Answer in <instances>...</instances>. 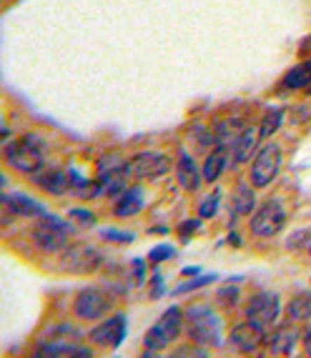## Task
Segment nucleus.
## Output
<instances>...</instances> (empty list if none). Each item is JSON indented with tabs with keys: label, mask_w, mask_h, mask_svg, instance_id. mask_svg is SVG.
<instances>
[{
	"label": "nucleus",
	"mask_w": 311,
	"mask_h": 358,
	"mask_svg": "<svg viewBox=\"0 0 311 358\" xmlns=\"http://www.w3.org/2000/svg\"><path fill=\"white\" fill-rule=\"evenodd\" d=\"M101 236L106 241H113V243H131V241H133V233L113 231V228H106V231H101Z\"/></svg>",
	"instance_id": "c85d7f7f"
},
{
	"label": "nucleus",
	"mask_w": 311,
	"mask_h": 358,
	"mask_svg": "<svg viewBox=\"0 0 311 358\" xmlns=\"http://www.w3.org/2000/svg\"><path fill=\"white\" fill-rule=\"evenodd\" d=\"M282 120H284V113L279 110V108H271L269 113L263 115V123L261 128H258V138H269L274 136L279 128H282Z\"/></svg>",
	"instance_id": "5701e85b"
},
{
	"label": "nucleus",
	"mask_w": 311,
	"mask_h": 358,
	"mask_svg": "<svg viewBox=\"0 0 311 358\" xmlns=\"http://www.w3.org/2000/svg\"><path fill=\"white\" fill-rule=\"evenodd\" d=\"M73 226L68 221H60L53 215H43L41 221L33 226V241L41 251L46 253H63L71 248Z\"/></svg>",
	"instance_id": "7ed1b4c3"
},
{
	"label": "nucleus",
	"mask_w": 311,
	"mask_h": 358,
	"mask_svg": "<svg viewBox=\"0 0 311 358\" xmlns=\"http://www.w3.org/2000/svg\"><path fill=\"white\" fill-rule=\"evenodd\" d=\"M126 176L133 180H146V178H158V176L168 173L171 168V161L168 155L156 153V150H146V153L133 155L131 161L126 163Z\"/></svg>",
	"instance_id": "0eeeda50"
},
{
	"label": "nucleus",
	"mask_w": 311,
	"mask_h": 358,
	"mask_svg": "<svg viewBox=\"0 0 311 358\" xmlns=\"http://www.w3.org/2000/svg\"><path fill=\"white\" fill-rule=\"evenodd\" d=\"M48 161V143L38 133H25L6 145V163L18 173L36 176Z\"/></svg>",
	"instance_id": "f257e3e1"
},
{
	"label": "nucleus",
	"mask_w": 311,
	"mask_h": 358,
	"mask_svg": "<svg viewBox=\"0 0 311 358\" xmlns=\"http://www.w3.org/2000/svg\"><path fill=\"white\" fill-rule=\"evenodd\" d=\"M256 143H258V128H244V131L239 133V138L231 143V158L236 163L249 161L254 148H256Z\"/></svg>",
	"instance_id": "6ab92c4d"
},
{
	"label": "nucleus",
	"mask_w": 311,
	"mask_h": 358,
	"mask_svg": "<svg viewBox=\"0 0 311 358\" xmlns=\"http://www.w3.org/2000/svg\"><path fill=\"white\" fill-rule=\"evenodd\" d=\"M101 266V256H98L90 245H71L68 251H63L60 258V268L68 273H90Z\"/></svg>",
	"instance_id": "9d476101"
},
{
	"label": "nucleus",
	"mask_w": 311,
	"mask_h": 358,
	"mask_svg": "<svg viewBox=\"0 0 311 358\" xmlns=\"http://www.w3.org/2000/svg\"><path fill=\"white\" fill-rule=\"evenodd\" d=\"M68 218L71 221H76V223H81V226H93V221H96V215L90 213V210H85V208H73L71 213H68Z\"/></svg>",
	"instance_id": "cd10ccee"
},
{
	"label": "nucleus",
	"mask_w": 311,
	"mask_h": 358,
	"mask_svg": "<svg viewBox=\"0 0 311 358\" xmlns=\"http://www.w3.org/2000/svg\"><path fill=\"white\" fill-rule=\"evenodd\" d=\"M201 268H184V275H198Z\"/></svg>",
	"instance_id": "e433bc0d"
},
{
	"label": "nucleus",
	"mask_w": 311,
	"mask_h": 358,
	"mask_svg": "<svg viewBox=\"0 0 311 358\" xmlns=\"http://www.w3.org/2000/svg\"><path fill=\"white\" fill-rule=\"evenodd\" d=\"M113 301L108 299L101 288H83V291L76 296V303H73V310H76L78 318L83 321H98L108 313Z\"/></svg>",
	"instance_id": "6e6552de"
},
{
	"label": "nucleus",
	"mask_w": 311,
	"mask_h": 358,
	"mask_svg": "<svg viewBox=\"0 0 311 358\" xmlns=\"http://www.w3.org/2000/svg\"><path fill=\"white\" fill-rule=\"evenodd\" d=\"M304 348H306V356L311 358V329L304 331Z\"/></svg>",
	"instance_id": "c9c22d12"
},
{
	"label": "nucleus",
	"mask_w": 311,
	"mask_h": 358,
	"mask_svg": "<svg viewBox=\"0 0 311 358\" xmlns=\"http://www.w3.org/2000/svg\"><path fill=\"white\" fill-rule=\"evenodd\" d=\"M186 323V313L179 308V306H171L161 313V318L146 331L144 336V346L146 351H163L179 338L181 329H184Z\"/></svg>",
	"instance_id": "20e7f679"
},
{
	"label": "nucleus",
	"mask_w": 311,
	"mask_h": 358,
	"mask_svg": "<svg viewBox=\"0 0 311 358\" xmlns=\"http://www.w3.org/2000/svg\"><path fill=\"white\" fill-rule=\"evenodd\" d=\"M186 329L193 343L219 348L223 343V323L211 306H191L186 310Z\"/></svg>",
	"instance_id": "f03ea898"
},
{
	"label": "nucleus",
	"mask_w": 311,
	"mask_h": 358,
	"mask_svg": "<svg viewBox=\"0 0 311 358\" xmlns=\"http://www.w3.org/2000/svg\"><path fill=\"white\" fill-rule=\"evenodd\" d=\"M211 281H216V275H198V278H193L191 283H181L179 288H176V296H181V293H188V291H196V288H204L209 286Z\"/></svg>",
	"instance_id": "bb28decb"
},
{
	"label": "nucleus",
	"mask_w": 311,
	"mask_h": 358,
	"mask_svg": "<svg viewBox=\"0 0 311 358\" xmlns=\"http://www.w3.org/2000/svg\"><path fill=\"white\" fill-rule=\"evenodd\" d=\"M198 226H201V221H188L184 228H179V233H181V236H184V238H188V236H191V233L196 231Z\"/></svg>",
	"instance_id": "f704fd0d"
},
{
	"label": "nucleus",
	"mask_w": 311,
	"mask_h": 358,
	"mask_svg": "<svg viewBox=\"0 0 311 358\" xmlns=\"http://www.w3.org/2000/svg\"><path fill=\"white\" fill-rule=\"evenodd\" d=\"M33 183L38 188H43L46 193H53V196H60V193H68L73 188L71 180V171H60V168H43L33 176Z\"/></svg>",
	"instance_id": "ddd939ff"
},
{
	"label": "nucleus",
	"mask_w": 311,
	"mask_h": 358,
	"mask_svg": "<svg viewBox=\"0 0 311 358\" xmlns=\"http://www.w3.org/2000/svg\"><path fill=\"white\" fill-rule=\"evenodd\" d=\"M60 358H93V351L88 346H81V343H63L58 346Z\"/></svg>",
	"instance_id": "a878e982"
},
{
	"label": "nucleus",
	"mask_w": 311,
	"mask_h": 358,
	"mask_svg": "<svg viewBox=\"0 0 311 358\" xmlns=\"http://www.w3.org/2000/svg\"><path fill=\"white\" fill-rule=\"evenodd\" d=\"M141 358H151V351H148V353H144V356H141Z\"/></svg>",
	"instance_id": "4c0bfd02"
},
{
	"label": "nucleus",
	"mask_w": 311,
	"mask_h": 358,
	"mask_svg": "<svg viewBox=\"0 0 311 358\" xmlns=\"http://www.w3.org/2000/svg\"><path fill=\"white\" fill-rule=\"evenodd\" d=\"M168 358H211L209 348L201 346V343H184V346L174 348V353Z\"/></svg>",
	"instance_id": "b1692460"
},
{
	"label": "nucleus",
	"mask_w": 311,
	"mask_h": 358,
	"mask_svg": "<svg viewBox=\"0 0 311 358\" xmlns=\"http://www.w3.org/2000/svg\"><path fill=\"white\" fill-rule=\"evenodd\" d=\"M3 203H6L15 215H20V218H43V215H46V206L33 201L30 196H23V193L6 196L3 198Z\"/></svg>",
	"instance_id": "2eb2a0df"
},
{
	"label": "nucleus",
	"mask_w": 311,
	"mask_h": 358,
	"mask_svg": "<svg viewBox=\"0 0 311 358\" xmlns=\"http://www.w3.org/2000/svg\"><path fill=\"white\" fill-rule=\"evenodd\" d=\"M228 341H231L233 351L251 353L261 346L263 341H266V334H263V326H258V323H254V321L246 318V321H241V323L233 326L231 334H228Z\"/></svg>",
	"instance_id": "9b49d317"
},
{
	"label": "nucleus",
	"mask_w": 311,
	"mask_h": 358,
	"mask_svg": "<svg viewBox=\"0 0 311 358\" xmlns=\"http://www.w3.org/2000/svg\"><path fill=\"white\" fill-rule=\"evenodd\" d=\"M226 161H228V148H223V145H216V148L206 155L204 168H201L206 183H216V180L221 178V173L226 171Z\"/></svg>",
	"instance_id": "a211bd4d"
},
{
	"label": "nucleus",
	"mask_w": 311,
	"mask_h": 358,
	"mask_svg": "<svg viewBox=\"0 0 311 358\" xmlns=\"http://www.w3.org/2000/svg\"><path fill=\"white\" fill-rule=\"evenodd\" d=\"M30 358H60L58 346H55V343H38V348L33 351Z\"/></svg>",
	"instance_id": "7c9ffc66"
},
{
	"label": "nucleus",
	"mask_w": 311,
	"mask_h": 358,
	"mask_svg": "<svg viewBox=\"0 0 311 358\" xmlns=\"http://www.w3.org/2000/svg\"><path fill=\"white\" fill-rule=\"evenodd\" d=\"M176 178H179V185L184 188V191H198V185H201V178H204V173L198 171L196 161H193L191 155L186 153V150H181L179 155V166H176Z\"/></svg>",
	"instance_id": "4468645a"
},
{
	"label": "nucleus",
	"mask_w": 311,
	"mask_h": 358,
	"mask_svg": "<svg viewBox=\"0 0 311 358\" xmlns=\"http://www.w3.org/2000/svg\"><path fill=\"white\" fill-rule=\"evenodd\" d=\"M286 316H289V321H309L311 318V293H296V296L289 301Z\"/></svg>",
	"instance_id": "412c9836"
},
{
	"label": "nucleus",
	"mask_w": 311,
	"mask_h": 358,
	"mask_svg": "<svg viewBox=\"0 0 311 358\" xmlns=\"http://www.w3.org/2000/svg\"><path fill=\"white\" fill-rule=\"evenodd\" d=\"M284 85L291 88V90L311 88V60H306V63H299L296 68H291V71L286 73V78H284Z\"/></svg>",
	"instance_id": "4be33fe9"
},
{
	"label": "nucleus",
	"mask_w": 311,
	"mask_h": 358,
	"mask_svg": "<svg viewBox=\"0 0 311 358\" xmlns=\"http://www.w3.org/2000/svg\"><path fill=\"white\" fill-rule=\"evenodd\" d=\"M296 338H299V334L293 329H282V331H276V334L266 336V346H269V351L274 353V356L279 358H289L293 351V346H296Z\"/></svg>",
	"instance_id": "f3484780"
},
{
	"label": "nucleus",
	"mask_w": 311,
	"mask_h": 358,
	"mask_svg": "<svg viewBox=\"0 0 311 358\" xmlns=\"http://www.w3.org/2000/svg\"><path fill=\"white\" fill-rule=\"evenodd\" d=\"M219 201H221V191H214L211 196H206L204 201H201V206H198V215H201L204 221L214 218L216 210H219Z\"/></svg>",
	"instance_id": "393cba45"
},
{
	"label": "nucleus",
	"mask_w": 311,
	"mask_h": 358,
	"mask_svg": "<svg viewBox=\"0 0 311 358\" xmlns=\"http://www.w3.org/2000/svg\"><path fill=\"white\" fill-rule=\"evenodd\" d=\"M126 331H128V318L123 313H116L111 316L108 321H103L101 326L90 331L88 338L93 346H101V348H118L126 338Z\"/></svg>",
	"instance_id": "1a4fd4ad"
},
{
	"label": "nucleus",
	"mask_w": 311,
	"mask_h": 358,
	"mask_svg": "<svg viewBox=\"0 0 311 358\" xmlns=\"http://www.w3.org/2000/svg\"><path fill=\"white\" fill-rule=\"evenodd\" d=\"M144 191L141 188H126V191L120 193L118 201L113 206V213L118 218H128V215H136L144 210Z\"/></svg>",
	"instance_id": "dca6fc26"
},
{
	"label": "nucleus",
	"mask_w": 311,
	"mask_h": 358,
	"mask_svg": "<svg viewBox=\"0 0 311 358\" xmlns=\"http://www.w3.org/2000/svg\"><path fill=\"white\" fill-rule=\"evenodd\" d=\"M279 308L282 306H279V296L276 293H258V296H254L246 303V318L258 323V326H269L279 316Z\"/></svg>",
	"instance_id": "f8f14e48"
},
{
	"label": "nucleus",
	"mask_w": 311,
	"mask_h": 358,
	"mask_svg": "<svg viewBox=\"0 0 311 358\" xmlns=\"http://www.w3.org/2000/svg\"><path fill=\"white\" fill-rule=\"evenodd\" d=\"M236 299H239V288H236V286L221 288V291H219V301H221L223 306H233V303H236Z\"/></svg>",
	"instance_id": "2f4dec72"
},
{
	"label": "nucleus",
	"mask_w": 311,
	"mask_h": 358,
	"mask_svg": "<svg viewBox=\"0 0 311 358\" xmlns=\"http://www.w3.org/2000/svg\"><path fill=\"white\" fill-rule=\"evenodd\" d=\"M256 206V196H254L251 185L239 183L233 188V196H231V210H233V218L236 215H249Z\"/></svg>",
	"instance_id": "aec40b11"
},
{
	"label": "nucleus",
	"mask_w": 311,
	"mask_h": 358,
	"mask_svg": "<svg viewBox=\"0 0 311 358\" xmlns=\"http://www.w3.org/2000/svg\"><path fill=\"white\" fill-rule=\"evenodd\" d=\"M284 226H286V208L282 206L279 198H269L261 208H256V213L249 221V228H251V233L256 238H271Z\"/></svg>",
	"instance_id": "39448f33"
},
{
	"label": "nucleus",
	"mask_w": 311,
	"mask_h": 358,
	"mask_svg": "<svg viewBox=\"0 0 311 358\" xmlns=\"http://www.w3.org/2000/svg\"><path fill=\"white\" fill-rule=\"evenodd\" d=\"M174 253H176V251L171 248V245H156L153 251L148 253V261L153 263V266H158V263L166 261V258H171Z\"/></svg>",
	"instance_id": "c756f323"
},
{
	"label": "nucleus",
	"mask_w": 311,
	"mask_h": 358,
	"mask_svg": "<svg viewBox=\"0 0 311 358\" xmlns=\"http://www.w3.org/2000/svg\"><path fill=\"white\" fill-rule=\"evenodd\" d=\"M133 273H136L138 281H144V275H146V263L141 261V258H133Z\"/></svg>",
	"instance_id": "72a5a7b5"
},
{
	"label": "nucleus",
	"mask_w": 311,
	"mask_h": 358,
	"mask_svg": "<svg viewBox=\"0 0 311 358\" xmlns=\"http://www.w3.org/2000/svg\"><path fill=\"white\" fill-rule=\"evenodd\" d=\"M309 253H311V248H309Z\"/></svg>",
	"instance_id": "58836bf2"
},
{
	"label": "nucleus",
	"mask_w": 311,
	"mask_h": 358,
	"mask_svg": "<svg viewBox=\"0 0 311 358\" xmlns=\"http://www.w3.org/2000/svg\"><path fill=\"white\" fill-rule=\"evenodd\" d=\"M279 168H282V145L266 143L263 148H258L251 163L254 188H266V185H271V180L279 176Z\"/></svg>",
	"instance_id": "423d86ee"
},
{
	"label": "nucleus",
	"mask_w": 311,
	"mask_h": 358,
	"mask_svg": "<svg viewBox=\"0 0 311 358\" xmlns=\"http://www.w3.org/2000/svg\"><path fill=\"white\" fill-rule=\"evenodd\" d=\"M163 293V278H161V273H156L153 275V288H151V299H158Z\"/></svg>",
	"instance_id": "473e14b6"
}]
</instances>
